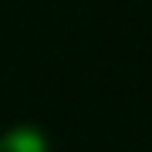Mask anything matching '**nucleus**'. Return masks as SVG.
I'll use <instances>...</instances> for the list:
<instances>
[{
	"instance_id": "obj_1",
	"label": "nucleus",
	"mask_w": 152,
	"mask_h": 152,
	"mask_svg": "<svg viewBox=\"0 0 152 152\" xmlns=\"http://www.w3.org/2000/svg\"><path fill=\"white\" fill-rule=\"evenodd\" d=\"M0 152H48V139L34 125H17L0 135Z\"/></svg>"
}]
</instances>
